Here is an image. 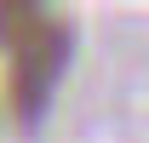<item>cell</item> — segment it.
Segmentation results:
<instances>
[{
	"instance_id": "2",
	"label": "cell",
	"mask_w": 149,
	"mask_h": 143,
	"mask_svg": "<svg viewBox=\"0 0 149 143\" xmlns=\"http://www.w3.org/2000/svg\"><path fill=\"white\" fill-rule=\"evenodd\" d=\"M52 23L46 6H23V0H0V52H17Z\"/></svg>"
},
{
	"instance_id": "1",
	"label": "cell",
	"mask_w": 149,
	"mask_h": 143,
	"mask_svg": "<svg viewBox=\"0 0 149 143\" xmlns=\"http://www.w3.org/2000/svg\"><path fill=\"white\" fill-rule=\"evenodd\" d=\"M69 52H74V35H69V23H63V17H52L35 40H29V46H17V52H12L6 97H12V115H17L23 126H35L40 115H46L52 86L63 80V69H69Z\"/></svg>"
}]
</instances>
